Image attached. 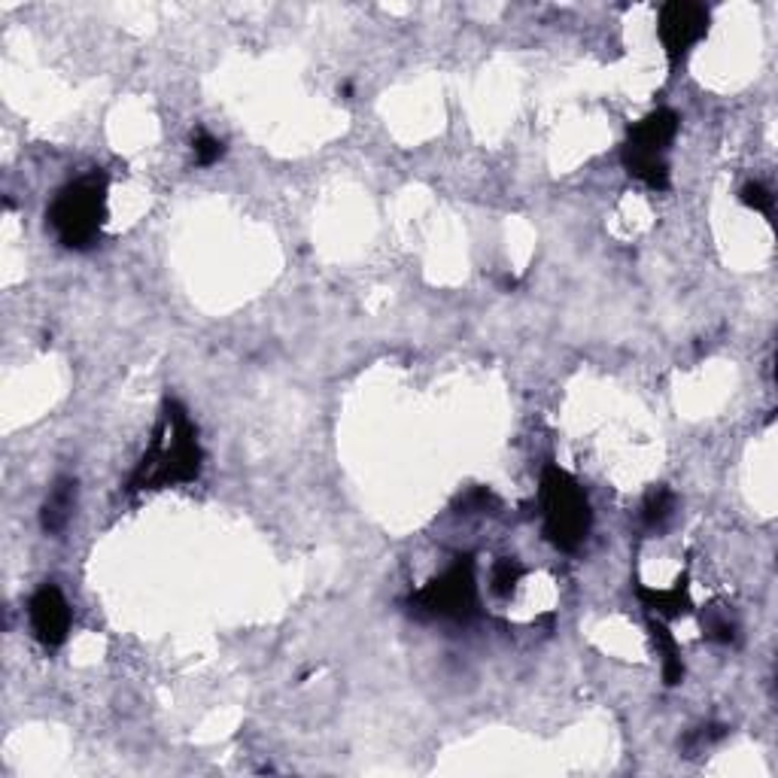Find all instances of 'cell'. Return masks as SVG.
Wrapping results in <instances>:
<instances>
[{"label": "cell", "instance_id": "6da1fadb", "mask_svg": "<svg viewBox=\"0 0 778 778\" xmlns=\"http://www.w3.org/2000/svg\"><path fill=\"white\" fill-rule=\"evenodd\" d=\"M204 465V450L199 429L183 408V401L165 398L162 417L153 429V442L140 457L138 469L128 477V493L165 489L177 484H192Z\"/></svg>", "mask_w": 778, "mask_h": 778}, {"label": "cell", "instance_id": "7a4b0ae2", "mask_svg": "<svg viewBox=\"0 0 778 778\" xmlns=\"http://www.w3.org/2000/svg\"><path fill=\"white\" fill-rule=\"evenodd\" d=\"M47 222L67 250H89L98 244L107 222V174L92 170L64 186L49 204Z\"/></svg>", "mask_w": 778, "mask_h": 778}, {"label": "cell", "instance_id": "3957f363", "mask_svg": "<svg viewBox=\"0 0 778 778\" xmlns=\"http://www.w3.org/2000/svg\"><path fill=\"white\" fill-rule=\"evenodd\" d=\"M538 502L545 520V538L557 550L575 553L594 526V511L584 487L557 462H548L538 481Z\"/></svg>", "mask_w": 778, "mask_h": 778}, {"label": "cell", "instance_id": "277c9868", "mask_svg": "<svg viewBox=\"0 0 778 778\" xmlns=\"http://www.w3.org/2000/svg\"><path fill=\"white\" fill-rule=\"evenodd\" d=\"M678 113L660 107L629 128L621 150V162L629 177H636L654 192L669 189V146L678 135Z\"/></svg>", "mask_w": 778, "mask_h": 778}, {"label": "cell", "instance_id": "5b68a950", "mask_svg": "<svg viewBox=\"0 0 778 778\" xmlns=\"http://www.w3.org/2000/svg\"><path fill=\"white\" fill-rule=\"evenodd\" d=\"M411 609L423 617L450 621V624H469L477 614V578H474V557H457L438 578L420 587L411 596Z\"/></svg>", "mask_w": 778, "mask_h": 778}, {"label": "cell", "instance_id": "8992f818", "mask_svg": "<svg viewBox=\"0 0 778 778\" xmlns=\"http://www.w3.org/2000/svg\"><path fill=\"white\" fill-rule=\"evenodd\" d=\"M709 25H712V16L702 3H693V0L663 3L660 16H656V34H660V43L666 49L669 62H681L687 52L709 34Z\"/></svg>", "mask_w": 778, "mask_h": 778}, {"label": "cell", "instance_id": "52a82bcc", "mask_svg": "<svg viewBox=\"0 0 778 778\" xmlns=\"http://www.w3.org/2000/svg\"><path fill=\"white\" fill-rule=\"evenodd\" d=\"M28 621H31L34 639L43 648H59L71 636V605L55 584H43L28 602Z\"/></svg>", "mask_w": 778, "mask_h": 778}, {"label": "cell", "instance_id": "ba28073f", "mask_svg": "<svg viewBox=\"0 0 778 778\" xmlns=\"http://www.w3.org/2000/svg\"><path fill=\"white\" fill-rule=\"evenodd\" d=\"M74 505H77V481L62 477L55 481V487L49 489L43 511H40V523H43V533L59 535L64 533V526L71 523L74 514Z\"/></svg>", "mask_w": 778, "mask_h": 778}, {"label": "cell", "instance_id": "9c48e42d", "mask_svg": "<svg viewBox=\"0 0 778 778\" xmlns=\"http://www.w3.org/2000/svg\"><path fill=\"white\" fill-rule=\"evenodd\" d=\"M636 594L645 602V609L656 614V617H681L690 611V596H687V581H678L672 590H651L639 584Z\"/></svg>", "mask_w": 778, "mask_h": 778}, {"label": "cell", "instance_id": "30bf717a", "mask_svg": "<svg viewBox=\"0 0 778 778\" xmlns=\"http://www.w3.org/2000/svg\"><path fill=\"white\" fill-rule=\"evenodd\" d=\"M651 636H654V645H656V654L663 656V681L669 687L681 685V678H685V663H681V651H678V645L675 639L669 636V629L660 624V617L651 614Z\"/></svg>", "mask_w": 778, "mask_h": 778}, {"label": "cell", "instance_id": "8fae6325", "mask_svg": "<svg viewBox=\"0 0 778 778\" xmlns=\"http://www.w3.org/2000/svg\"><path fill=\"white\" fill-rule=\"evenodd\" d=\"M672 511H675V493L669 487H654L641 502V523L648 530H663Z\"/></svg>", "mask_w": 778, "mask_h": 778}, {"label": "cell", "instance_id": "7c38bea8", "mask_svg": "<svg viewBox=\"0 0 778 778\" xmlns=\"http://www.w3.org/2000/svg\"><path fill=\"white\" fill-rule=\"evenodd\" d=\"M526 575V569L520 565V560L514 557H502L499 563L493 565V594L496 596H511L518 590L520 578Z\"/></svg>", "mask_w": 778, "mask_h": 778}, {"label": "cell", "instance_id": "4fadbf2b", "mask_svg": "<svg viewBox=\"0 0 778 778\" xmlns=\"http://www.w3.org/2000/svg\"><path fill=\"white\" fill-rule=\"evenodd\" d=\"M192 153H195V165H201V168H211V165H216V162L226 155V143H222L219 138H214L211 131L199 128V131H195V138H192Z\"/></svg>", "mask_w": 778, "mask_h": 778}, {"label": "cell", "instance_id": "5bb4252c", "mask_svg": "<svg viewBox=\"0 0 778 778\" xmlns=\"http://www.w3.org/2000/svg\"><path fill=\"white\" fill-rule=\"evenodd\" d=\"M739 199H742V204L751 207L754 214L773 216V204H776V199H773V192H769L763 183H745L742 186V192H739Z\"/></svg>", "mask_w": 778, "mask_h": 778}, {"label": "cell", "instance_id": "9a60e30c", "mask_svg": "<svg viewBox=\"0 0 778 778\" xmlns=\"http://www.w3.org/2000/svg\"><path fill=\"white\" fill-rule=\"evenodd\" d=\"M705 633H709V639L720 641V645H730V641L736 639V626H732L727 617H712V621L705 624Z\"/></svg>", "mask_w": 778, "mask_h": 778}]
</instances>
